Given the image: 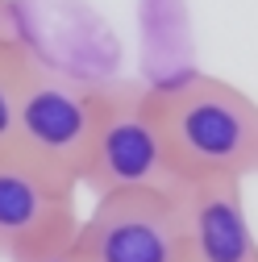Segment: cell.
<instances>
[{"instance_id":"1","label":"cell","mask_w":258,"mask_h":262,"mask_svg":"<svg viewBox=\"0 0 258 262\" xmlns=\"http://www.w3.org/2000/svg\"><path fill=\"white\" fill-rule=\"evenodd\" d=\"M154 113L179 179H254L258 175V100L238 83L187 71L150 83Z\"/></svg>"},{"instance_id":"2","label":"cell","mask_w":258,"mask_h":262,"mask_svg":"<svg viewBox=\"0 0 258 262\" xmlns=\"http://www.w3.org/2000/svg\"><path fill=\"white\" fill-rule=\"evenodd\" d=\"M150 83H96V134L79 191H179Z\"/></svg>"},{"instance_id":"3","label":"cell","mask_w":258,"mask_h":262,"mask_svg":"<svg viewBox=\"0 0 258 262\" xmlns=\"http://www.w3.org/2000/svg\"><path fill=\"white\" fill-rule=\"evenodd\" d=\"M96 134V83H79L34 62L17 108L13 154L79 191Z\"/></svg>"},{"instance_id":"4","label":"cell","mask_w":258,"mask_h":262,"mask_svg":"<svg viewBox=\"0 0 258 262\" xmlns=\"http://www.w3.org/2000/svg\"><path fill=\"white\" fill-rule=\"evenodd\" d=\"M79 262H187L179 191L96 195L71 237Z\"/></svg>"},{"instance_id":"5","label":"cell","mask_w":258,"mask_h":262,"mask_svg":"<svg viewBox=\"0 0 258 262\" xmlns=\"http://www.w3.org/2000/svg\"><path fill=\"white\" fill-rule=\"evenodd\" d=\"M79 191L50 179L21 154H0V262H29L71 246Z\"/></svg>"},{"instance_id":"6","label":"cell","mask_w":258,"mask_h":262,"mask_svg":"<svg viewBox=\"0 0 258 262\" xmlns=\"http://www.w3.org/2000/svg\"><path fill=\"white\" fill-rule=\"evenodd\" d=\"M187 262H258V233L242 179H187L179 187Z\"/></svg>"},{"instance_id":"7","label":"cell","mask_w":258,"mask_h":262,"mask_svg":"<svg viewBox=\"0 0 258 262\" xmlns=\"http://www.w3.org/2000/svg\"><path fill=\"white\" fill-rule=\"evenodd\" d=\"M38 62V54L29 46L17 50H0V154L13 150L17 138V108H21V92L29 79V67Z\"/></svg>"},{"instance_id":"8","label":"cell","mask_w":258,"mask_h":262,"mask_svg":"<svg viewBox=\"0 0 258 262\" xmlns=\"http://www.w3.org/2000/svg\"><path fill=\"white\" fill-rule=\"evenodd\" d=\"M17 46H29L21 34V21H17V5L0 0V50H17Z\"/></svg>"},{"instance_id":"9","label":"cell","mask_w":258,"mask_h":262,"mask_svg":"<svg viewBox=\"0 0 258 262\" xmlns=\"http://www.w3.org/2000/svg\"><path fill=\"white\" fill-rule=\"evenodd\" d=\"M29 262H79V254H75L71 246H62V250H50V254H42V258H29Z\"/></svg>"}]
</instances>
